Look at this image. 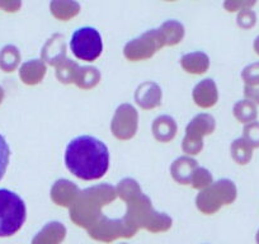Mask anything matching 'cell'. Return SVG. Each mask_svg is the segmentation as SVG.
<instances>
[{"label": "cell", "mask_w": 259, "mask_h": 244, "mask_svg": "<svg viewBox=\"0 0 259 244\" xmlns=\"http://www.w3.org/2000/svg\"><path fill=\"white\" fill-rule=\"evenodd\" d=\"M65 166L84 181L99 179L108 172L109 150L99 139L81 135L73 139L65 150Z\"/></svg>", "instance_id": "obj_1"}, {"label": "cell", "mask_w": 259, "mask_h": 244, "mask_svg": "<svg viewBox=\"0 0 259 244\" xmlns=\"http://www.w3.org/2000/svg\"><path fill=\"white\" fill-rule=\"evenodd\" d=\"M114 190L111 186H97L79 193L71 206V220L81 228L89 229L101 220V208L114 200Z\"/></svg>", "instance_id": "obj_2"}, {"label": "cell", "mask_w": 259, "mask_h": 244, "mask_svg": "<svg viewBox=\"0 0 259 244\" xmlns=\"http://www.w3.org/2000/svg\"><path fill=\"white\" fill-rule=\"evenodd\" d=\"M27 218L26 204L13 191L0 188V238L18 233Z\"/></svg>", "instance_id": "obj_3"}, {"label": "cell", "mask_w": 259, "mask_h": 244, "mask_svg": "<svg viewBox=\"0 0 259 244\" xmlns=\"http://www.w3.org/2000/svg\"><path fill=\"white\" fill-rule=\"evenodd\" d=\"M236 191L234 182L229 179H221L216 182L215 185H211L207 190L202 191L197 196V208L201 213L206 215H212L216 211L220 210L224 205H230L235 201Z\"/></svg>", "instance_id": "obj_4"}, {"label": "cell", "mask_w": 259, "mask_h": 244, "mask_svg": "<svg viewBox=\"0 0 259 244\" xmlns=\"http://www.w3.org/2000/svg\"><path fill=\"white\" fill-rule=\"evenodd\" d=\"M70 50L74 56L83 61H94L103 51V41L98 29L93 27H81L73 33Z\"/></svg>", "instance_id": "obj_5"}, {"label": "cell", "mask_w": 259, "mask_h": 244, "mask_svg": "<svg viewBox=\"0 0 259 244\" xmlns=\"http://www.w3.org/2000/svg\"><path fill=\"white\" fill-rule=\"evenodd\" d=\"M165 46V39L160 29H150L138 38L127 42L123 49L124 57L130 61H139L153 56L158 50Z\"/></svg>", "instance_id": "obj_6"}, {"label": "cell", "mask_w": 259, "mask_h": 244, "mask_svg": "<svg viewBox=\"0 0 259 244\" xmlns=\"http://www.w3.org/2000/svg\"><path fill=\"white\" fill-rule=\"evenodd\" d=\"M138 231V228L130 223L126 218L123 219H107L101 218L98 223L88 229V234L93 239L104 243H111L118 238H131Z\"/></svg>", "instance_id": "obj_7"}, {"label": "cell", "mask_w": 259, "mask_h": 244, "mask_svg": "<svg viewBox=\"0 0 259 244\" xmlns=\"http://www.w3.org/2000/svg\"><path fill=\"white\" fill-rule=\"evenodd\" d=\"M215 130V119L210 114H198L187 126L183 150L187 154H198L202 150V138Z\"/></svg>", "instance_id": "obj_8"}, {"label": "cell", "mask_w": 259, "mask_h": 244, "mask_svg": "<svg viewBox=\"0 0 259 244\" xmlns=\"http://www.w3.org/2000/svg\"><path fill=\"white\" fill-rule=\"evenodd\" d=\"M138 129V113L135 108L128 104H123L117 109L112 122V131L114 136L122 140L131 139Z\"/></svg>", "instance_id": "obj_9"}, {"label": "cell", "mask_w": 259, "mask_h": 244, "mask_svg": "<svg viewBox=\"0 0 259 244\" xmlns=\"http://www.w3.org/2000/svg\"><path fill=\"white\" fill-rule=\"evenodd\" d=\"M66 55V42L62 34H54L42 49V59L49 63L50 65L59 66L62 61H65Z\"/></svg>", "instance_id": "obj_10"}, {"label": "cell", "mask_w": 259, "mask_h": 244, "mask_svg": "<svg viewBox=\"0 0 259 244\" xmlns=\"http://www.w3.org/2000/svg\"><path fill=\"white\" fill-rule=\"evenodd\" d=\"M79 196V190L73 182L65 181H57L54 185L51 190V198L56 205L64 206V208H69L73 206L76 198Z\"/></svg>", "instance_id": "obj_11"}, {"label": "cell", "mask_w": 259, "mask_h": 244, "mask_svg": "<svg viewBox=\"0 0 259 244\" xmlns=\"http://www.w3.org/2000/svg\"><path fill=\"white\" fill-rule=\"evenodd\" d=\"M66 236V228L59 221L46 224L32 239V244H61Z\"/></svg>", "instance_id": "obj_12"}, {"label": "cell", "mask_w": 259, "mask_h": 244, "mask_svg": "<svg viewBox=\"0 0 259 244\" xmlns=\"http://www.w3.org/2000/svg\"><path fill=\"white\" fill-rule=\"evenodd\" d=\"M50 12L54 18L61 22H68L80 13V4L76 0H51Z\"/></svg>", "instance_id": "obj_13"}, {"label": "cell", "mask_w": 259, "mask_h": 244, "mask_svg": "<svg viewBox=\"0 0 259 244\" xmlns=\"http://www.w3.org/2000/svg\"><path fill=\"white\" fill-rule=\"evenodd\" d=\"M193 99L194 102L201 107H212L218 102V88L215 83L211 79L201 82L193 89Z\"/></svg>", "instance_id": "obj_14"}, {"label": "cell", "mask_w": 259, "mask_h": 244, "mask_svg": "<svg viewBox=\"0 0 259 244\" xmlns=\"http://www.w3.org/2000/svg\"><path fill=\"white\" fill-rule=\"evenodd\" d=\"M135 99L143 108H154L160 104L161 91L155 83H144L138 88Z\"/></svg>", "instance_id": "obj_15"}, {"label": "cell", "mask_w": 259, "mask_h": 244, "mask_svg": "<svg viewBox=\"0 0 259 244\" xmlns=\"http://www.w3.org/2000/svg\"><path fill=\"white\" fill-rule=\"evenodd\" d=\"M181 64L183 69L192 74H203L207 71L210 66V59L205 52L196 51L184 55L181 59Z\"/></svg>", "instance_id": "obj_16"}, {"label": "cell", "mask_w": 259, "mask_h": 244, "mask_svg": "<svg viewBox=\"0 0 259 244\" xmlns=\"http://www.w3.org/2000/svg\"><path fill=\"white\" fill-rule=\"evenodd\" d=\"M197 169V161L191 158H179L171 166L173 178L182 185H189L193 172Z\"/></svg>", "instance_id": "obj_17"}, {"label": "cell", "mask_w": 259, "mask_h": 244, "mask_svg": "<svg viewBox=\"0 0 259 244\" xmlns=\"http://www.w3.org/2000/svg\"><path fill=\"white\" fill-rule=\"evenodd\" d=\"M46 73V66L41 60H31L22 65L19 74L23 83L37 84L42 80Z\"/></svg>", "instance_id": "obj_18"}, {"label": "cell", "mask_w": 259, "mask_h": 244, "mask_svg": "<svg viewBox=\"0 0 259 244\" xmlns=\"http://www.w3.org/2000/svg\"><path fill=\"white\" fill-rule=\"evenodd\" d=\"M153 133L156 140L163 141V143L171 140V139L176 136L177 133L176 121L169 116L158 117V118L154 121Z\"/></svg>", "instance_id": "obj_19"}, {"label": "cell", "mask_w": 259, "mask_h": 244, "mask_svg": "<svg viewBox=\"0 0 259 244\" xmlns=\"http://www.w3.org/2000/svg\"><path fill=\"white\" fill-rule=\"evenodd\" d=\"M21 63V52L13 45H7L0 51V69L6 73H13Z\"/></svg>", "instance_id": "obj_20"}, {"label": "cell", "mask_w": 259, "mask_h": 244, "mask_svg": "<svg viewBox=\"0 0 259 244\" xmlns=\"http://www.w3.org/2000/svg\"><path fill=\"white\" fill-rule=\"evenodd\" d=\"M165 39V46H176L184 37V27L178 21H166L159 28Z\"/></svg>", "instance_id": "obj_21"}, {"label": "cell", "mask_w": 259, "mask_h": 244, "mask_svg": "<svg viewBox=\"0 0 259 244\" xmlns=\"http://www.w3.org/2000/svg\"><path fill=\"white\" fill-rule=\"evenodd\" d=\"M234 116L241 124H250V122L255 121L256 116H258V111H256V104L253 103L249 99H243V101L236 102L234 106Z\"/></svg>", "instance_id": "obj_22"}, {"label": "cell", "mask_w": 259, "mask_h": 244, "mask_svg": "<svg viewBox=\"0 0 259 244\" xmlns=\"http://www.w3.org/2000/svg\"><path fill=\"white\" fill-rule=\"evenodd\" d=\"M231 155L236 163L240 164V166H245L251 160L253 148L243 138L236 139L231 145Z\"/></svg>", "instance_id": "obj_23"}, {"label": "cell", "mask_w": 259, "mask_h": 244, "mask_svg": "<svg viewBox=\"0 0 259 244\" xmlns=\"http://www.w3.org/2000/svg\"><path fill=\"white\" fill-rule=\"evenodd\" d=\"M78 64L74 63L73 60H65L57 66L56 70V78L59 80H61L62 83H71V82H75L76 74L79 71Z\"/></svg>", "instance_id": "obj_24"}, {"label": "cell", "mask_w": 259, "mask_h": 244, "mask_svg": "<svg viewBox=\"0 0 259 244\" xmlns=\"http://www.w3.org/2000/svg\"><path fill=\"white\" fill-rule=\"evenodd\" d=\"M99 79H101V74L98 73V70L96 68L87 66V68L79 69L75 82L81 88H92L98 83Z\"/></svg>", "instance_id": "obj_25"}, {"label": "cell", "mask_w": 259, "mask_h": 244, "mask_svg": "<svg viewBox=\"0 0 259 244\" xmlns=\"http://www.w3.org/2000/svg\"><path fill=\"white\" fill-rule=\"evenodd\" d=\"M243 133V139L251 148H259V122L253 121L246 124Z\"/></svg>", "instance_id": "obj_26"}, {"label": "cell", "mask_w": 259, "mask_h": 244, "mask_svg": "<svg viewBox=\"0 0 259 244\" xmlns=\"http://www.w3.org/2000/svg\"><path fill=\"white\" fill-rule=\"evenodd\" d=\"M191 183L196 188H205L212 183V177L207 169L197 168L192 174Z\"/></svg>", "instance_id": "obj_27"}, {"label": "cell", "mask_w": 259, "mask_h": 244, "mask_svg": "<svg viewBox=\"0 0 259 244\" xmlns=\"http://www.w3.org/2000/svg\"><path fill=\"white\" fill-rule=\"evenodd\" d=\"M241 79L244 80L245 86L259 87V63L245 66L241 73Z\"/></svg>", "instance_id": "obj_28"}, {"label": "cell", "mask_w": 259, "mask_h": 244, "mask_svg": "<svg viewBox=\"0 0 259 244\" xmlns=\"http://www.w3.org/2000/svg\"><path fill=\"white\" fill-rule=\"evenodd\" d=\"M256 2L258 0H224V9L229 13H239L244 9H251Z\"/></svg>", "instance_id": "obj_29"}, {"label": "cell", "mask_w": 259, "mask_h": 244, "mask_svg": "<svg viewBox=\"0 0 259 244\" xmlns=\"http://www.w3.org/2000/svg\"><path fill=\"white\" fill-rule=\"evenodd\" d=\"M9 158H11V149H9L6 138L0 134V181H2V178L6 174L7 168H8Z\"/></svg>", "instance_id": "obj_30"}, {"label": "cell", "mask_w": 259, "mask_h": 244, "mask_svg": "<svg viewBox=\"0 0 259 244\" xmlns=\"http://www.w3.org/2000/svg\"><path fill=\"white\" fill-rule=\"evenodd\" d=\"M236 23L241 29H250L256 23V14L251 9H244L238 13Z\"/></svg>", "instance_id": "obj_31"}, {"label": "cell", "mask_w": 259, "mask_h": 244, "mask_svg": "<svg viewBox=\"0 0 259 244\" xmlns=\"http://www.w3.org/2000/svg\"><path fill=\"white\" fill-rule=\"evenodd\" d=\"M22 8V0H0V9L7 13H16Z\"/></svg>", "instance_id": "obj_32"}, {"label": "cell", "mask_w": 259, "mask_h": 244, "mask_svg": "<svg viewBox=\"0 0 259 244\" xmlns=\"http://www.w3.org/2000/svg\"><path fill=\"white\" fill-rule=\"evenodd\" d=\"M244 94H245L246 99L251 101L253 103L259 104V87L245 86V88H244Z\"/></svg>", "instance_id": "obj_33"}, {"label": "cell", "mask_w": 259, "mask_h": 244, "mask_svg": "<svg viewBox=\"0 0 259 244\" xmlns=\"http://www.w3.org/2000/svg\"><path fill=\"white\" fill-rule=\"evenodd\" d=\"M253 49L255 51V54L259 56V36L254 39V44H253Z\"/></svg>", "instance_id": "obj_34"}, {"label": "cell", "mask_w": 259, "mask_h": 244, "mask_svg": "<svg viewBox=\"0 0 259 244\" xmlns=\"http://www.w3.org/2000/svg\"><path fill=\"white\" fill-rule=\"evenodd\" d=\"M3 98H4V91L2 88H0V103H2Z\"/></svg>", "instance_id": "obj_35"}, {"label": "cell", "mask_w": 259, "mask_h": 244, "mask_svg": "<svg viewBox=\"0 0 259 244\" xmlns=\"http://www.w3.org/2000/svg\"><path fill=\"white\" fill-rule=\"evenodd\" d=\"M255 241H256V244H259V230L256 231V235H255Z\"/></svg>", "instance_id": "obj_36"}, {"label": "cell", "mask_w": 259, "mask_h": 244, "mask_svg": "<svg viewBox=\"0 0 259 244\" xmlns=\"http://www.w3.org/2000/svg\"><path fill=\"white\" fill-rule=\"evenodd\" d=\"M165 2H176V0H165Z\"/></svg>", "instance_id": "obj_37"}]
</instances>
